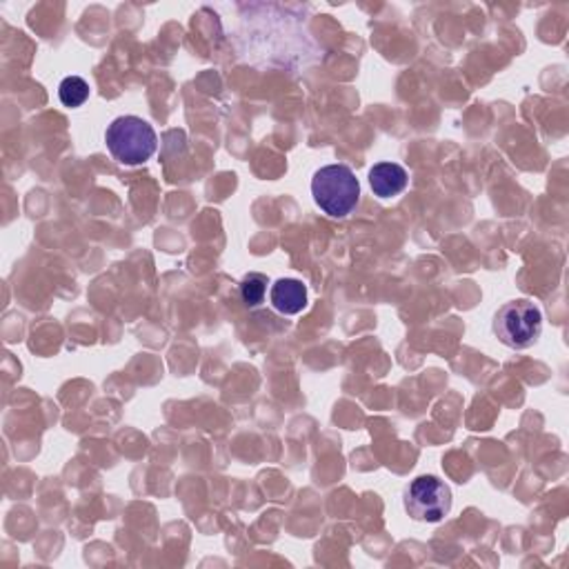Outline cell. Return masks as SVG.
I'll return each mask as SVG.
<instances>
[{
  "instance_id": "cell-3",
  "label": "cell",
  "mask_w": 569,
  "mask_h": 569,
  "mask_svg": "<svg viewBox=\"0 0 569 569\" xmlns=\"http://www.w3.org/2000/svg\"><path fill=\"white\" fill-rule=\"evenodd\" d=\"M543 332V314L539 305L528 298L505 302L494 316L496 338L512 349L532 347Z\"/></svg>"
},
{
  "instance_id": "cell-6",
  "label": "cell",
  "mask_w": 569,
  "mask_h": 569,
  "mask_svg": "<svg viewBox=\"0 0 569 569\" xmlns=\"http://www.w3.org/2000/svg\"><path fill=\"white\" fill-rule=\"evenodd\" d=\"M410 179L399 163H378L370 169V185L378 198H393L405 192Z\"/></svg>"
},
{
  "instance_id": "cell-8",
  "label": "cell",
  "mask_w": 569,
  "mask_h": 569,
  "mask_svg": "<svg viewBox=\"0 0 569 569\" xmlns=\"http://www.w3.org/2000/svg\"><path fill=\"white\" fill-rule=\"evenodd\" d=\"M268 276L266 274H258V272H251L243 279L241 283V298L243 302L247 305V308H258L260 302H266V296H268Z\"/></svg>"
},
{
  "instance_id": "cell-1",
  "label": "cell",
  "mask_w": 569,
  "mask_h": 569,
  "mask_svg": "<svg viewBox=\"0 0 569 569\" xmlns=\"http://www.w3.org/2000/svg\"><path fill=\"white\" fill-rule=\"evenodd\" d=\"M109 154L122 165H143L158 150L156 129L139 116H118L105 131Z\"/></svg>"
},
{
  "instance_id": "cell-2",
  "label": "cell",
  "mask_w": 569,
  "mask_h": 569,
  "mask_svg": "<svg viewBox=\"0 0 569 569\" xmlns=\"http://www.w3.org/2000/svg\"><path fill=\"white\" fill-rule=\"evenodd\" d=\"M312 194L327 216L345 218L359 205L361 183L347 165H327L314 173Z\"/></svg>"
},
{
  "instance_id": "cell-7",
  "label": "cell",
  "mask_w": 569,
  "mask_h": 569,
  "mask_svg": "<svg viewBox=\"0 0 569 569\" xmlns=\"http://www.w3.org/2000/svg\"><path fill=\"white\" fill-rule=\"evenodd\" d=\"M59 99L65 107H80L90 99V85L80 76H67L59 85Z\"/></svg>"
},
{
  "instance_id": "cell-4",
  "label": "cell",
  "mask_w": 569,
  "mask_h": 569,
  "mask_svg": "<svg viewBox=\"0 0 569 569\" xmlns=\"http://www.w3.org/2000/svg\"><path fill=\"white\" fill-rule=\"evenodd\" d=\"M405 509L414 520L441 522L452 512V490L436 476H418L405 492Z\"/></svg>"
},
{
  "instance_id": "cell-5",
  "label": "cell",
  "mask_w": 569,
  "mask_h": 569,
  "mask_svg": "<svg viewBox=\"0 0 569 569\" xmlns=\"http://www.w3.org/2000/svg\"><path fill=\"white\" fill-rule=\"evenodd\" d=\"M272 308L283 316H296L308 308V287L296 279H281L270 289Z\"/></svg>"
}]
</instances>
